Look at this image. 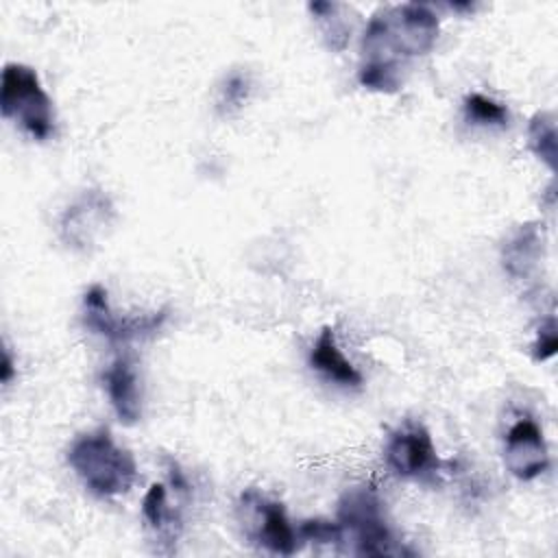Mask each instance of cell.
Listing matches in <instances>:
<instances>
[{"label": "cell", "instance_id": "1", "mask_svg": "<svg viewBox=\"0 0 558 558\" xmlns=\"http://www.w3.org/2000/svg\"><path fill=\"white\" fill-rule=\"evenodd\" d=\"M68 462L81 482L102 497L126 493L137 480L135 458L118 447L107 429L78 436L68 451Z\"/></svg>", "mask_w": 558, "mask_h": 558}, {"label": "cell", "instance_id": "4", "mask_svg": "<svg viewBox=\"0 0 558 558\" xmlns=\"http://www.w3.org/2000/svg\"><path fill=\"white\" fill-rule=\"evenodd\" d=\"M168 318L166 310L144 314V316H118L109 307L107 290L102 286H92L83 296V320L85 325L105 336L111 342H126L133 338L155 333Z\"/></svg>", "mask_w": 558, "mask_h": 558}, {"label": "cell", "instance_id": "9", "mask_svg": "<svg viewBox=\"0 0 558 558\" xmlns=\"http://www.w3.org/2000/svg\"><path fill=\"white\" fill-rule=\"evenodd\" d=\"M386 462L401 477H416L436 469L438 456L429 432L423 425L397 429L386 445Z\"/></svg>", "mask_w": 558, "mask_h": 558}, {"label": "cell", "instance_id": "7", "mask_svg": "<svg viewBox=\"0 0 558 558\" xmlns=\"http://www.w3.org/2000/svg\"><path fill=\"white\" fill-rule=\"evenodd\" d=\"M113 207L109 198L96 190L85 192L70 205L61 218V238L72 248H87L109 227Z\"/></svg>", "mask_w": 558, "mask_h": 558}, {"label": "cell", "instance_id": "2", "mask_svg": "<svg viewBox=\"0 0 558 558\" xmlns=\"http://www.w3.org/2000/svg\"><path fill=\"white\" fill-rule=\"evenodd\" d=\"M338 523L342 527V541L349 536L357 556H395L403 551L395 543L377 493L368 486L349 488L340 497Z\"/></svg>", "mask_w": 558, "mask_h": 558}, {"label": "cell", "instance_id": "14", "mask_svg": "<svg viewBox=\"0 0 558 558\" xmlns=\"http://www.w3.org/2000/svg\"><path fill=\"white\" fill-rule=\"evenodd\" d=\"M142 517H144L146 525L153 527L157 534L159 532H168L170 536L174 534V523H179V521L168 506L163 484H153L148 488V493L142 499Z\"/></svg>", "mask_w": 558, "mask_h": 558}, {"label": "cell", "instance_id": "5", "mask_svg": "<svg viewBox=\"0 0 558 558\" xmlns=\"http://www.w3.org/2000/svg\"><path fill=\"white\" fill-rule=\"evenodd\" d=\"M240 508H244L248 523V536L272 554L292 556L299 549V532L290 525L281 504L262 497L255 490H246L240 497Z\"/></svg>", "mask_w": 558, "mask_h": 558}, {"label": "cell", "instance_id": "6", "mask_svg": "<svg viewBox=\"0 0 558 558\" xmlns=\"http://www.w3.org/2000/svg\"><path fill=\"white\" fill-rule=\"evenodd\" d=\"M392 39L401 54H425L432 50L438 37L436 13L418 2H408L386 9Z\"/></svg>", "mask_w": 558, "mask_h": 558}, {"label": "cell", "instance_id": "3", "mask_svg": "<svg viewBox=\"0 0 558 558\" xmlns=\"http://www.w3.org/2000/svg\"><path fill=\"white\" fill-rule=\"evenodd\" d=\"M0 109L9 120H17L35 140H48L54 126L52 100L39 83L33 68L24 63H7L0 85Z\"/></svg>", "mask_w": 558, "mask_h": 558}, {"label": "cell", "instance_id": "19", "mask_svg": "<svg viewBox=\"0 0 558 558\" xmlns=\"http://www.w3.org/2000/svg\"><path fill=\"white\" fill-rule=\"evenodd\" d=\"M246 81L242 78V76H231V78H227V83H225V89H222V100H220V105H225L227 109L229 107H240V102L246 98Z\"/></svg>", "mask_w": 558, "mask_h": 558}, {"label": "cell", "instance_id": "13", "mask_svg": "<svg viewBox=\"0 0 558 558\" xmlns=\"http://www.w3.org/2000/svg\"><path fill=\"white\" fill-rule=\"evenodd\" d=\"M527 140L534 155L543 159L551 170H556V118L547 111L534 113L527 124Z\"/></svg>", "mask_w": 558, "mask_h": 558}, {"label": "cell", "instance_id": "11", "mask_svg": "<svg viewBox=\"0 0 558 558\" xmlns=\"http://www.w3.org/2000/svg\"><path fill=\"white\" fill-rule=\"evenodd\" d=\"M538 222L521 225L504 244V268L514 279H527L536 268L543 253V229Z\"/></svg>", "mask_w": 558, "mask_h": 558}, {"label": "cell", "instance_id": "12", "mask_svg": "<svg viewBox=\"0 0 558 558\" xmlns=\"http://www.w3.org/2000/svg\"><path fill=\"white\" fill-rule=\"evenodd\" d=\"M310 364L312 368L323 373L329 381H336L340 386L362 384V373L342 355V351L336 344V336L331 327H323L320 336L316 338L310 353Z\"/></svg>", "mask_w": 558, "mask_h": 558}, {"label": "cell", "instance_id": "8", "mask_svg": "<svg viewBox=\"0 0 558 558\" xmlns=\"http://www.w3.org/2000/svg\"><path fill=\"white\" fill-rule=\"evenodd\" d=\"M504 462L508 471L519 480H534L547 469L549 456L543 432L532 418H521L508 429Z\"/></svg>", "mask_w": 558, "mask_h": 558}, {"label": "cell", "instance_id": "15", "mask_svg": "<svg viewBox=\"0 0 558 558\" xmlns=\"http://www.w3.org/2000/svg\"><path fill=\"white\" fill-rule=\"evenodd\" d=\"M464 116L473 124L482 126H506L508 109L484 94H469L464 98Z\"/></svg>", "mask_w": 558, "mask_h": 558}, {"label": "cell", "instance_id": "17", "mask_svg": "<svg viewBox=\"0 0 558 558\" xmlns=\"http://www.w3.org/2000/svg\"><path fill=\"white\" fill-rule=\"evenodd\" d=\"M299 538L310 541V543H340L342 541V527H340L338 521L310 519V521L301 523Z\"/></svg>", "mask_w": 558, "mask_h": 558}, {"label": "cell", "instance_id": "20", "mask_svg": "<svg viewBox=\"0 0 558 558\" xmlns=\"http://www.w3.org/2000/svg\"><path fill=\"white\" fill-rule=\"evenodd\" d=\"M11 373H13V368H11V357H9V353L4 351V357H2V381H4V384L11 379Z\"/></svg>", "mask_w": 558, "mask_h": 558}, {"label": "cell", "instance_id": "18", "mask_svg": "<svg viewBox=\"0 0 558 558\" xmlns=\"http://www.w3.org/2000/svg\"><path fill=\"white\" fill-rule=\"evenodd\" d=\"M556 349H558L556 320H554V316H549V318L541 325V329H538V338H536V342H534V347H532V355H534V360L543 362V360L551 357V355L556 353Z\"/></svg>", "mask_w": 558, "mask_h": 558}, {"label": "cell", "instance_id": "10", "mask_svg": "<svg viewBox=\"0 0 558 558\" xmlns=\"http://www.w3.org/2000/svg\"><path fill=\"white\" fill-rule=\"evenodd\" d=\"M107 395L124 425H133L142 416V395L133 364L126 357H118L105 373Z\"/></svg>", "mask_w": 558, "mask_h": 558}, {"label": "cell", "instance_id": "16", "mask_svg": "<svg viewBox=\"0 0 558 558\" xmlns=\"http://www.w3.org/2000/svg\"><path fill=\"white\" fill-rule=\"evenodd\" d=\"M357 78L364 87L373 92H386L392 94L401 87L399 65H381V63H362Z\"/></svg>", "mask_w": 558, "mask_h": 558}]
</instances>
